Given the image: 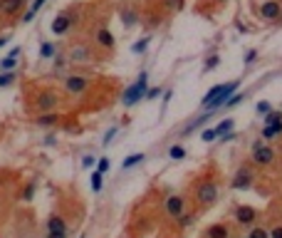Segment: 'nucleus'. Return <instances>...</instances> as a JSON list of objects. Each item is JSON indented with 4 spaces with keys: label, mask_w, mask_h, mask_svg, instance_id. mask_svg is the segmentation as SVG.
Listing matches in <instances>:
<instances>
[{
    "label": "nucleus",
    "mask_w": 282,
    "mask_h": 238,
    "mask_svg": "<svg viewBox=\"0 0 282 238\" xmlns=\"http://www.w3.org/2000/svg\"><path fill=\"white\" fill-rule=\"evenodd\" d=\"M8 40H10V35H3V37H0V48H5V45H8Z\"/></svg>",
    "instance_id": "obj_46"
},
{
    "label": "nucleus",
    "mask_w": 282,
    "mask_h": 238,
    "mask_svg": "<svg viewBox=\"0 0 282 238\" xmlns=\"http://www.w3.org/2000/svg\"><path fill=\"white\" fill-rule=\"evenodd\" d=\"M230 139H235V132H228L225 137H221V142H230Z\"/></svg>",
    "instance_id": "obj_45"
},
{
    "label": "nucleus",
    "mask_w": 282,
    "mask_h": 238,
    "mask_svg": "<svg viewBox=\"0 0 282 238\" xmlns=\"http://www.w3.org/2000/svg\"><path fill=\"white\" fill-rule=\"evenodd\" d=\"M70 25H72L70 13H59V15L55 17V23H52V32H55V35H64V32L70 30Z\"/></svg>",
    "instance_id": "obj_11"
},
{
    "label": "nucleus",
    "mask_w": 282,
    "mask_h": 238,
    "mask_svg": "<svg viewBox=\"0 0 282 238\" xmlns=\"http://www.w3.org/2000/svg\"><path fill=\"white\" fill-rule=\"evenodd\" d=\"M146 92H148V75L141 72V75L136 77V82L121 95V104H124V107H134V104H139V102L146 97Z\"/></svg>",
    "instance_id": "obj_1"
},
{
    "label": "nucleus",
    "mask_w": 282,
    "mask_h": 238,
    "mask_svg": "<svg viewBox=\"0 0 282 238\" xmlns=\"http://www.w3.org/2000/svg\"><path fill=\"white\" fill-rule=\"evenodd\" d=\"M55 104H57V97H55L52 92H42V95L37 97V110H42V112H50Z\"/></svg>",
    "instance_id": "obj_16"
},
{
    "label": "nucleus",
    "mask_w": 282,
    "mask_h": 238,
    "mask_svg": "<svg viewBox=\"0 0 282 238\" xmlns=\"http://www.w3.org/2000/svg\"><path fill=\"white\" fill-rule=\"evenodd\" d=\"M17 57H20V48H13L10 55H5L3 60H0V72H10V70H15Z\"/></svg>",
    "instance_id": "obj_13"
},
{
    "label": "nucleus",
    "mask_w": 282,
    "mask_h": 238,
    "mask_svg": "<svg viewBox=\"0 0 282 238\" xmlns=\"http://www.w3.org/2000/svg\"><path fill=\"white\" fill-rule=\"evenodd\" d=\"M193 221H196V213H191V211H186V213H181L178 219H176V223L181 226V228H188Z\"/></svg>",
    "instance_id": "obj_23"
},
{
    "label": "nucleus",
    "mask_w": 282,
    "mask_h": 238,
    "mask_svg": "<svg viewBox=\"0 0 282 238\" xmlns=\"http://www.w3.org/2000/svg\"><path fill=\"white\" fill-rule=\"evenodd\" d=\"M245 238H270V231H267V228H263V226H252V228H250V233H248Z\"/></svg>",
    "instance_id": "obj_27"
},
{
    "label": "nucleus",
    "mask_w": 282,
    "mask_h": 238,
    "mask_svg": "<svg viewBox=\"0 0 282 238\" xmlns=\"http://www.w3.org/2000/svg\"><path fill=\"white\" fill-rule=\"evenodd\" d=\"M92 60V50L87 45H74L70 50V62H89Z\"/></svg>",
    "instance_id": "obj_12"
},
{
    "label": "nucleus",
    "mask_w": 282,
    "mask_h": 238,
    "mask_svg": "<svg viewBox=\"0 0 282 238\" xmlns=\"http://www.w3.org/2000/svg\"><path fill=\"white\" fill-rule=\"evenodd\" d=\"M218 64H221V57H218V55H210V57L206 60V67H203V70H206V72H213Z\"/></svg>",
    "instance_id": "obj_30"
},
{
    "label": "nucleus",
    "mask_w": 282,
    "mask_h": 238,
    "mask_svg": "<svg viewBox=\"0 0 282 238\" xmlns=\"http://www.w3.org/2000/svg\"><path fill=\"white\" fill-rule=\"evenodd\" d=\"M114 134H117V127H112L109 132L104 134V139H102V144H112V139H114Z\"/></svg>",
    "instance_id": "obj_39"
},
{
    "label": "nucleus",
    "mask_w": 282,
    "mask_h": 238,
    "mask_svg": "<svg viewBox=\"0 0 282 238\" xmlns=\"http://www.w3.org/2000/svg\"><path fill=\"white\" fill-rule=\"evenodd\" d=\"M275 157H277V154H275V149L267 146V144H263L260 139L252 144V157H250V159H252L255 166H270V164L275 161Z\"/></svg>",
    "instance_id": "obj_3"
},
{
    "label": "nucleus",
    "mask_w": 282,
    "mask_h": 238,
    "mask_svg": "<svg viewBox=\"0 0 282 238\" xmlns=\"http://www.w3.org/2000/svg\"><path fill=\"white\" fill-rule=\"evenodd\" d=\"M230 238H233V236H230ZM235 238H245V236H235Z\"/></svg>",
    "instance_id": "obj_48"
},
{
    "label": "nucleus",
    "mask_w": 282,
    "mask_h": 238,
    "mask_svg": "<svg viewBox=\"0 0 282 238\" xmlns=\"http://www.w3.org/2000/svg\"><path fill=\"white\" fill-rule=\"evenodd\" d=\"M201 139L203 142H215V139H218V134H215V129H203V132H201Z\"/></svg>",
    "instance_id": "obj_35"
},
{
    "label": "nucleus",
    "mask_w": 282,
    "mask_h": 238,
    "mask_svg": "<svg viewBox=\"0 0 282 238\" xmlns=\"http://www.w3.org/2000/svg\"><path fill=\"white\" fill-rule=\"evenodd\" d=\"M97 161H99V159H94V157H84V159H82V166H87V169H89V166H94Z\"/></svg>",
    "instance_id": "obj_43"
},
{
    "label": "nucleus",
    "mask_w": 282,
    "mask_h": 238,
    "mask_svg": "<svg viewBox=\"0 0 282 238\" xmlns=\"http://www.w3.org/2000/svg\"><path fill=\"white\" fill-rule=\"evenodd\" d=\"M255 57H257V50H248V52H245V64H252Z\"/></svg>",
    "instance_id": "obj_42"
},
{
    "label": "nucleus",
    "mask_w": 282,
    "mask_h": 238,
    "mask_svg": "<svg viewBox=\"0 0 282 238\" xmlns=\"http://www.w3.org/2000/svg\"><path fill=\"white\" fill-rule=\"evenodd\" d=\"M263 122H265V127H267V124H280V122H282V112H270V114H265Z\"/></svg>",
    "instance_id": "obj_33"
},
{
    "label": "nucleus",
    "mask_w": 282,
    "mask_h": 238,
    "mask_svg": "<svg viewBox=\"0 0 282 238\" xmlns=\"http://www.w3.org/2000/svg\"><path fill=\"white\" fill-rule=\"evenodd\" d=\"M237 84H240V79H233V82H225V84H221V92L213 97V102L206 107L208 112H215V110H221V107H225V102L235 95V90H237Z\"/></svg>",
    "instance_id": "obj_4"
},
{
    "label": "nucleus",
    "mask_w": 282,
    "mask_h": 238,
    "mask_svg": "<svg viewBox=\"0 0 282 238\" xmlns=\"http://www.w3.org/2000/svg\"><path fill=\"white\" fill-rule=\"evenodd\" d=\"M270 238H282V223H277V226L270 228Z\"/></svg>",
    "instance_id": "obj_41"
},
{
    "label": "nucleus",
    "mask_w": 282,
    "mask_h": 238,
    "mask_svg": "<svg viewBox=\"0 0 282 238\" xmlns=\"http://www.w3.org/2000/svg\"><path fill=\"white\" fill-rule=\"evenodd\" d=\"M25 5V0H0V15H15Z\"/></svg>",
    "instance_id": "obj_15"
},
{
    "label": "nucleus",
    "mask_w": 282,
    "mask_h": 238,
    "mask_svg": "<svg viewBox=\"0 0 282 238\" xmlns=\"http://www.w3.org/2000/svg\"><path fill=\"white\" fill-rule=\"evenodd\" d=\"M35 189H37V184H35V181H30V184L25 186V191H23V201H32V196H35Z\"/></svg>",
    "instance_id": "obj_32"
},
{
    "label": "nucleus",
    "mask_w": 282,
    "mask_h": 238,
    "mask_svg": "<svg viewBox=\"0 0 282 238\" xmlns=\"http://www.w3.org/2000/svg\"><path fill=\"white\" fill-rule=\"evenodd\" d=\"M57 119H59V114H52V112H42V114L37 117V124H40V127H52V124H57Z\"/></svg>",
    "instance_id": "obj_21"
},
{
    "label": "nucleus",
    "mask_w": 282,
    "mask_h": 238,
    "mask_svg": "<svg viewBox=\"0 0 282 238\" xmlns=\"http://www.w3.org/2000/svg\"><path fill=\"white\" fill-rule=\"evenodd\" d=\"M45 238H67V236H62V233H45Z\"/></svg>",
    "instance_id": "obj_47"
},
{
    "label": "nucleus",
    "mask_w": 282,
    "mask_h": 238,
    "mask_svg": "<svg viewBox=\"0 0 282 238\" xmlns=\"http://www.w3.org/2000/svg\"><path fill=\"white\" fill-rule=\"evenodd\" d=\"M166 213L171 216V219H178L181 213H186V196H181V193H171V196L166 199Z\"/></svg>",
    "instance_id": "obj_7"
},
{
    "label": "nucleus",
    "mask_w": 282,
    "mask_h": 238,
    "mask_svg": "<svg viewBox=\"0 0 282 238\" xmlns=\"http://www.w3.org/2000/svg\"><path fill=\"white\" fill-rule=\"evenodd\" d=\"M252 179H255L252 169H250V166H240V169L235 171V176H233L230 186H233L235 191H245V189H250V186H252Z\"/></svg>",
    "instance_id": "obj_5"
},
{
    "label": "nucleus",
    "mask_w": 282,
    "mask_h": 238,
    "mask_svg": "<svg viewBox=\"0 0 282 238\" xmlns=\"http://www.w3.org/2000/svg\"><path fill=\"white\" fill-rule=\"evenodd\" d=\"M144 159H146L144 151H136V154H129V157L121 161V169H124V171H126V169H134V166H136V164H141Z\"/></svg>",
    "instance_id": "obj_18"
},
{
    "label": "nucleus",
    "mask_w": 282,
    "mask_h": 238,
    "mask_svg": "<svg viewBox=\"0 0 282 238\" xmlns=\"http://www.w3.org/2000/svg\"><path fill=\"white\" fill-rule=\"evenodd\" d=\"M97 42H99V45H102V48H106V50H112V48H114V35H112L109 30H106V28H102V30L97 32Z\"/></svg>",
    "instance_id": "obj_17"
},
{
    "label": "nucleus",
    "mask_w": 282,
    "mask_h": 238,
    "mask_svg": "<svg viewBox=\"0 0 282 238\" xmlns=\"http://www.w3.org/2000/svg\"><path fill=\"white\" fill-rule=\"evenodd\" d=\"M243 99H245V95H243V92H240V95L235 92V95H233V97H230V99L225 102V110H230V107H237V104H240Z\"/></svg>",
    "instance_id": "obj_34"
},
{
    "label": "nucleus",
    "mask_w": 282,
    "mask_h": 238,
    "mask_svg": "<svg viewBox=\"0 0 282 238\" xmlns=\"http://www.w3.org/2000/svg\"><path fill=\"white\" fill-rule=\"evenodd\" d=\"M280 134H282V122L280 124H267L260 137H263V139H272V137H280Z\"/></svg>",
    "instance_id": "obj_20"
},
{
    "label": "nucleus",
    "mask_w": 282,
    "mask_h": 238,
    "mask_svg": "<svg viewBox=\"0 0 282 238\" xmlns=\"http://www.w3.org/2000/svg\"><path fill=\"white\" fill-rule=\"evenodd\" d=\"M121 20H124V25H126V28H132V25L136 23V15H134L132 10H121Z\"/></svg>",
    "instance_id": "obj_31"
},
{
    "label": "nucleus",
    "mask_w": 282,
    "mask_h": 238,
    "mask_svg": "<svg viewBox=\"0 0 282 238\" xmlns=\"http://www.w3.org/2000/svg\"><path fill=\"white\" fill-rule=\"evenodd\" d=\"M168 159H173V161H181V159H186V149H183L181 144H173V146L168 149Z\"/></svg>",
    "instance_id": "obj_22"
},
{
    "label": "nucleus",
    "mask_w": 282,
    "mask_h": 238,
    "mask_svg": "<svg viewBox=\"0 0 282 238\" xmlns=\"http://www.w3.org/2000/svg\"><path fill=\"white\" fill-rule=\"evenodd\" d=\"M193 193H196V204L198 206H213L215 201H218V186H215L210 179L201 181Z\"/></svg>",
    "instance_id": "obj_2"
},
{
    "label": "nucleus",
    "mask_w": 282,
    "mask_h": 238,
    "mask_svg": "<svg viewBox=\"0 0 282 238\" xmlns=\"http://www.w3.org/2000/svg\"><path fill=\"white\" fill-rule=\"evenodd\" d=\"M280 13H282V8H280L277 0H265V3L260 5V17L263 20H280Z\"/></svg>",
    "instance_id": "obj_9"
},
{
    "label": "nucleus",
    "mask_w": 282,
    "mask_h": 238,
    "mask_svg": "<svg viewBox=\"0 0 282 238\" xmlns=\"http://www.w3.org/2000/svg\"><path fill=\"white\" fill-rule=\"evenodd\" d=\"M233 219H235L237 226H255V221H257V208L243 204V206H237V208H235Z\"/></svg>",
    "instance_id": "obj_6"
},
{
    "label": "nucleus",
    "mask_w": 282,
    "mask_h": 238,
    "mask_svg": "<svg viewBox=\"0 0 282 238\" xmlns=\"http://www.w3.org/2000/svg\"><path fill=\"white\" fill-rule=\"evenodd\" d=\"M270 112H272V110H270V104H267V102H257V114H263V117H265V114H270Z\"/></svg>",
    "instance_id": "obj_38"
},
{
    "label": "nucleus",
    "mask_w": 282,
    "mask_h": 238,
    "mask_svg": "<svg viewBox=\"0 0 282 238\" xmlns=\"http://www.w3.org/2000/svg\"><path fill=\"white\" fill-rule=\"evenodd\" d=\"M166 8H173V10H181L183 8V0H163Z\"/></svg>",
    "instance_id": "obj_37"
},
{
    "label": "nucleus",
    "mask_w": 282,
    "mask_h": 238,
    "mask_svg": "<svg viewBox=\"0 0 282 238\" xmlns=\"http://www.w3.org/2000/svg\"><path fill=\"white\" fill-rule=\"evenodd\" d=\"M280 20H282V13H280Z\"/></svg>",
    "instance_id": "obj_49"
},
{
    "label": "nucleus",
    "mask_w": 282,
    "mask_h": 238,
    "mask_svg": "<svg viewBox=\"0 0 282 238\" xmlns=\"http://www.w3.org/2000/svg\"><path fill=\"white\" fill-rule=\"evenodd\" d=\"M233 127H235V119H233V117H225L218 127H213V129H215V134H218V139H221V137H225L228 132H233Z\"/></svg>",
    "instance_id": "obj_19"
},
{
    "label": "nucleus",
    "mask_w": 282,
    "mask_h": 238,
    "mask_svg": "<svg viewBox=\"0 0 282 238\" xmlns=\"http://www.w3.org/2000/svg\"><path fill=\"white\" fill-rule=\"evenodd\" d=\"M203 238H230V226L228 223H210L206 228Z\"/></svg>",
    "instance_id": "obj_10"
},
{
    "label": "nucleus",
    "mask_w": 282,
    "mask_h": 238,
    "mask_svg": "<svg viewBox=\"0 0 282 238\" xmlns=\"http://www.w3.org/2000/svg\"><path fill=\"white\" fill-rule=\"evenodd\" d=\"M97 171H102V174H106V171H109V159H106V157H102V159L97 161Z\"/></svg>",
    "instance_id": "obj_36"
},
{
    "label": "nucleus",
    "mask_w": 282,
    "mask_h": 238,
    "mask_svg": "<svg viewBox=\"0 0 282 238\" xmlns=\"http://www.w3.org/2000/svg\"><path fill=\"white\" fill-rule=\"evenodd\" d=\"M17 79V75L10 70V72H0V87H10V84Z\"/></svg>",
    "instance_id": "obj_29"
},
{
    "label": "nucleus",
    "mask_w": 282,
    "mask_h": 238,
    "mask_svg": "<svg viewBox=\"0 0 282 238\" xmlns=\"http://www.w3.org/2000/svg\"><path fill=\"white\" fill-rule=\"evenodd\" d=\"M55 64H57V67H64V64H67V60H64L62 55H57V57H55Z\"/></svg>",
    "instance_id": "obj_44"
},
{
    "label": "nucleus",
    "mask_w": 282,
    "mask_h": 238,
    "mask_svg": "<svg viewBox=\"0 0 282 238\" xmlns=\"http://www.w3.org/2000/svg\"><path fill=\"white\" fill-rule=\"evenodd\" d=\"M148 40H151V37H141L139 42H134V45H132V52H134V55H144L146 48H148Z\"/></svg>",
    "instance_id": "obj_28"
},
{
    "label": "nucleus",
    "mask_w": 282,
    "mask_h": 238,
    "mask_svg": "<svg viewBox=\"0 0 282 238\" xmlns=\"http://www.w3.org/2000/svg\"><path fill=\"white\" fill-rule=\"evenodd\" d=\"M64 90H67L70 95H82L89 90V79L82 77V75H70L67 79H64Z\"/></svg>",
    "instance_id": "obj_8"
},
{
    "label": "nucleus",
    "mask_w": 282,
    "mask_h": 238,
    "mask_svg": "<svg viewBox=\"0 0 282 238\" xmlns=\"http://www.w3.org/2000/svg\"><path fill=\"white\" fill-rule=\"evenodd\" d=\"M89 179H92V191H94V193H99V191H102V186H104V174H102V171H94V174H92Z\"/></svg>",
    "instance_id": "obj_24"
},
{
    "label": "nucleus",
    "mask_w": 282,
    "mask_h": 238,
    "mask_svg": "<svg viewBox=\"0 0 282 238\" xmlns=\"http://www.w3.org/2000/svg\"><path fill=\"white\" fill-rule=\"evenodd\" d=\"M40 57L42 60L55 57V45H52V42H42V45H40Z\"/></svg>",
    "instance_id": "obj_26"
},
{
    "label": "nucleus",
    "mask_w": 282,
    "mask_h": 238,
    "mask_svg": "<svg viewBox=\"0 0 282 238\" xmlns=\"http://www.w3.org/2000/svg\"><path fill=\"white\" fill-rule=\"evenodd\" d=\"M159 95H161V87H151V90L146 92V97H144V99H156Z\"/></svg>",
    "instance_id": "obj_40"
},
{
    "label": "nucleus",
    "mask_w": 282,
    "mask_h": 238,
    "mask_svg": "<svg viewBox=\"0 0 282 238\" xmlns=\"http://www.w3.org/2000/svg\"><path fill=\"white\" fill-rule=\"evenodd\" d=\"M208 119H210V112H206V114H201V117H198L196 122H191V124H188V127L183 129V132H186V134H188V132H193V129H198V127H203V124H206Z\"/></svg>",
    "instance_id": "obj_25"
},
{
    "label": "nucleus",
    "mask_w": 282,
    "mask_h": 238,
    "mask_svg": "<svg viewBox=\"0 0 282 238\" xmlns=\"http://www.w3.org/2000/svg\"><path fill=\"white\" fill-rule=\"evenodd\" d=\"M47 233H62V236H67V223H64L62 216H50V219H47Z\"/></svg>",
    "instance_id": "obj_14"
}]
</instances>
